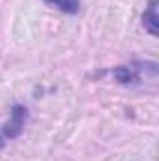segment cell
<instances>
[{
    "label": "cell",
    "instance_id": "6da1fadb",
    "mask_svg": "<svg viewBox=\"0 0 159 161\" xmlns=\"http://www.w3.org/2000/svg\"><path fill=\"white\" fill-rule=\"evenodd\" d=\"M25 120H26V109L21 107V105H15L13 111H11V118H9V122H8L6 127H4V135H6L8 139L19 137L21 131H23Z\"/></svg>",
    "mask_w": 159,
    "mask_h": 161
},
{
    "label": "cell",
    "instance_id": "7a4b0ae2",
    "mask_svg": "<svg viewBox=\"0 0 159 161\" xmlns=\"http://www.w3.org/2000/svg\"><path fill=\"white\" fill-rule=\"evenodd\" d=\"M157 2H159V0H150L148 8L144 9V15H142V25H144V28H146L152 36H157V34H159Z\"/></svg>",
    "mask_w": 159,
    "mask_h": 161
},
{
    "label": "cell",
    "instance_id": "3957f363",
    "mask_svg": "<svg viewBox=\"0 0 159 161\" xmlns=\"http://www.w3.org/2000/svg\"><path fill=\"white\" fill-rule=\"evenodd\" d=\"M114 77L122 84H133L135 80H139V69L135 66H120L114 69Z\"/></svg>",
    "mask_w": 159,
    "mask_h": 161
},
{
    "label": "cell",
    "instance_id": "277c9868",
    "mask_svg": "<svg viewBox=\"0 0 159 161\" xmlns=\"http://www.w3.org/2000/svg\"><path fill=\"white\" fill-rule=\"evenodd\" d=\"M49 4H52L54 8H58L64 13H77L79 11L80 2L79 0H47Z\"/></svg>",
    "mask_w": 159,
    "mask_h": 161
}]
</instances>
